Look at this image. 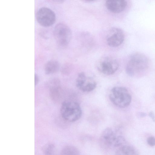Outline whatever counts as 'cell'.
<instances>
[{
  "label": "cell",
  "instance_id": "9",
  "mask_svg": "<svg viewBox=\"0 0 155 155\" xmlns=\"http://www.w3.org/2000/svg\"><path fill=\"white\" fill-rule=\"evenodd\" d=\"M124 39V35L121 29L113 27L108 31L106 36L107 44L112 47H117L121 45Z\"/></svg>",
  "mask_w": 155,
  "mask_h": 155
},
{
  "label": "cell",
  "instance_id": "16",
  "mask_svg": "<svg viewBox=\"0 0 155 155\" xmlns=\"http://www.w3.org/2000/svg\"><path fill=\"white\" fill-rule=\"evenodd\" d=\"M39 81V78L38 75L35 74V86L38 84Z\"/></svg>",
  "mask_w": 155,
  "mask_h": 155
},
{
  "label": "cell",
  "instance_id": "17",
  "mask_svg": "<svg viewBox=\"0 0 155 155\" xmlns=\"http://www.w3.org/2000/svg\"><path fill=\"white\" fill-rule=\"evenodd\" d=\"M149 116L151 118L153 121L155 122V116L153 113L150 112L149 114Z\"/></svg>",
  "mask_w": 155,
  "mask_h": 155
},
{
  "label": "cell",
  "instance_id": "19",
  "mask_svg": "<svg viewBox=\"0 0 155 155\" xmlns=\"http://www.w3.org/2000/svg\"><path fill=\"white\" fill-rule=\"evenodd\" d=\"M85 1H87V2H92V1H93L94 0H84Z\"/></svg>",
  "mask_w": 155,
  "mask_h": 155
},
{
  "label": "cell",
  "instance_id": "15",
  "mask_svg": "<svg viewBox=\"0 0 155 155\" xmlns=\"http://www.w3.org/2000/svg\"><path fill=\"white\" fill-rule=\"evenodd\" d=\"M147 143L151 146L155 145V138L153 137H150L147 139Z\"/></svg>",
  "mask_w": 155,
  "mask_h": 155
},
{
  "label": "cell",
  "instance_id": "8",
  "mask_svg": "<svg viewBox=\"0 0 155 155\" xmlns=\"http://www.w3.org/2000/svg\"><path fill=\"white\" fill-rule=\"evenodd\" d=\"M37 20L41 25L48 27L54 24L56 20L55 13L51 9L46 7L39 9L36 15Z\"/></svg>",
  "mask_w": 155,
  "mask_h": 155
},
{
  "label": "cell",
  "instance_id": "1",
  "mask_svg": "<svg viewBox=\"0 0 155 155\" xmlns=\"http://www.w3.org/2000/svg\"><path fill=\"white\" fill-rule=\"evenodd\" d=\"M150 66V61L147 56L136 53L130 57L126 66V72L131 77H140L147 73Z\"/></svg>",
  "mask_w": 155,
  "mask_h": 155
},
{
  "label": "cell",
  "instance_id": "2",
  "mask_svg": "<svg viewBox=\"0 0 155 155\" xmlns=\"http://www.w3.org/2000/svg\"><path fill=\"white\" fill-rule=\"evenodd\" d=\"M126 142L125 138L117 134L116 131L111 128L105 129L100 138L101 147L106 150L115 149L116 150L124 145Z\"/></svg>",
  "mask_w": 155,
  "mask_h": 155
},
{
  "label": "cell",
  "instance_id": "7",
  "mask_svg": "<svg viewBox=\"0 0 155 155\" xmlns=\"http://www.w3.org/2000/svg\"><path fill=\"white\" fill-rule=\"evenodd\" d=\"M95 79L84 72L78 74L76 81L77 87L81 91L89 92L94 90L97 86Z\"/></svg>",
  "mask_w": 155,
  "mask_h": 155
},
{
  "label": "cell",
  "instance_id": "13",
  "mask_svg": "<svg viewBox=\"0 0 155 155\" xmlns=\"http://www.w3.org/2000/svg\"><path fill=\"white\" fill-rule=\"evenodd\" d=\"M61 155H79V151L74 146H67L64 147L61 151Z\"/></svg>",
  "mask_w": 155,
  "mask_h": 155
},
{
  "label": "cell",
  "instance_id": "11",
  "mask_svg": "<svg viewBox=\"0 0 155 155\" xmlns=\"http://www.w3.org/2000/svg\"><path fill=\"white\" fill-rule=\"evenodd\" d=\"M60 68V64L57 61L50 60L48 61L44 66L45 72L46 74L49 75L56 73Z\"/></svg>",
  "mask_w": 155,
  "mask_h": 155
},
{
  "label": "cell",
  "instance_id": "18",
  "mask_svg": "<svg viewBox=\"0 0 155 155\" xmlns=\"http://www.w3.org/2000/svg\"><path fill=\"white\" fill-rule=\"evenodd\" d=\"M54 2L58 4H61L64 2L66 0H52Z\"/></svg>",
  "mask_w": 155,
  "mask_h": 155
},
{
  "label": "cell",
  "instance_id": "5",
  "mask_svg": "<svg viewBox=\"0 0 155 155\" xmlns=\"http://www.w3.org/2000/svg\"><path fill=\"white\" fill-rule=\"evenodd\" d=\"M53 35L57 45L62 48L65 47L69 44L72 37L70 28L63 23H58L55 26Z\"/></svg>",
  "mask_w": 155,
  "mask_h": 155
},
{
  "label": "cell",
  "instance_id": "10",
  "mask_svg": "<svg viewBox=\"0 0 155 155\" xmlns=\"http://www.w3.org/2000/svg\"><path fill=\"white\" fill-rule=\"evenodd\" d=\"M107 9L114 13H119L123 11L127 6L126 0H106Z\"/></svg>",
  "mask_w": 155,
  "mask_h": 155
},
{
  "label": "cell",
  "instance_id": "4",
  "mask_svg": "<svg viewBox=\"0 0 155 155\" xmlns=\"http://www.w3.org/2000/svg\"><path fill=\"white\" fill-rule=\"evenodd\" d=\"M109 97L111 102L116 106L124 108L130 104L131 96L127 89L123 87H115L110 91Z\"/></svg>",
  "mask_w": 155,
  "mask_h": 155
},
{
  "label": "cell",
  "instance_id": "3",
  "mask_svg": "<svg viewBox=\"0 0 155 155\" xmlns=\"http://www.w3.org/2000/svg\"><path fill=\"white\" fill-rule=\"evenodd\" d=\"M60 111L62 118L69 122L77 121L81 117L82 114L79 104L71 100H66L62 103Z\"/></svg>",
  "mask_w": 155,
  "mask_h": 155
},
{
  "label": "cell",
  "instance_id": "6",
  "mask_svg": "<svg viewBox=\"0 0 155 155\" xmlns=\"http://www.w3.org/2000/svg\"><path fill=\"white\" fill-rule=\"evenodd\" d=\"M119 66V63L116 59L108 56L100 58L97 64V68L98 71L107 75L114 74L118 70Z\"/></svg>",
  "mask_w": 155,
  "mask_h": 155
},
{
  "label": "cell",
  "instance_id": "14",
  "mask_svg": "<svg viewBox=\"0 0 155 155\" xmlns=\"http://www.w3.org/2000/svg\"><path fill=\"white\" fill-rule=\"evenodd\" d=\"M55 150V146L52 144L48 143L45 145L42 148V151L45 155L53 154Z\"/></svg>",
  "mask_w": 155,
  "mask_h": 155
},
{
  "label": "cell",
  "instance_id": "12",
  "mask_svg": "<svg viewBox=\"0 0 155 155\" xmlns=\"http://www.w3.org/2000/svg\"><path fill=\"white\" fill-rule=\"evenodd\" d=\"M115 154L117 155H136L135 149L129 145H123L116 150Z\"/></svg>",
  "mask_w": 155,
  "mask_h": 155
}]
</instances>
